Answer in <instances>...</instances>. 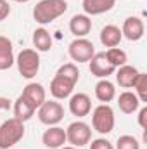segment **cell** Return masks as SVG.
Instances as JSON below:
<instances>
[{"mask_svg":"<svg viewBox=\"0 0 147 149\" xmlns=\"http://www.w3.org/2000/svg\"><path fill=\"white\" fill-rule=\"evenodd\" d=\"M95 97L102 102V104H107L112 99H116V85L109 81L107 78H102L97 81L95 85Z\"/></svg>","mask_w":147,"mask_h":149,"instance_id":"obj_19","label":"cell"},{"mask_svg":"<svg viewBox=\"0 0 147 149\" xmlns=\"http://www.w3.org/2000/svg\"><path fill=\"white\" fill-rule=\"evenodd\" d=\"M9 14H10V5H9V2H7V0H0V21L7 19Z\"/></svg>","mask_w":147,"mask_h":149,"instance_id":"obj_29","label":"cell"},{"mask_svg":"<svg viewBox=\"0 0 147 149\" xmlns=\"http://www.w3.org/2000/svg\"><path fill=\"white\" fill-rule=\"evenodd\" d=\"M12 111H14V118H17L19 121H28V120H31L33 118V114L37 113V109L23 97V95H19L16 101H14V104H12Z\"/></svg>","mask_w":147,"mask_h":149,"instance_id":"obj_20","label":"cell"},{"mask_svg":"<svg viewBox=\"0 0 147 149\" xmlns=\"http://www.w3.org/2000/svg\"><path fill=\"white\" fill-rule=\"evenodd\" d=\"M90 111H92V99L87 94L78 92L69 95V113L73 116L83 118V116H88Z\"/></svg>","mask_w":147,"mask_h":149,"instance_id":"obj_10","label":"cell"},{"mask_svg":"<svg viewBox=\"0 0 147 149\" xmlns=\"http://www.w3.org/2000/svg\"><path fill=\"white\" fill-rule=\"evenodd\" d=\"M116 83L123 88H132L133 87V81L137 78V74L140 73L135 66H130V64H123L119 68H116Z\"/></svg>","mask_w":147,"mask_h":149,"instance_id":"obj_15","label":"cell"},{"mask_svg":"<svg viewBox=\"0 0 147 149\" xmlns=\"http://www.w3.org/2000/svg\"><path fill=\"white\" fill-rule=\"evenodd\" d=\"M35 109H38L45 101H47V92L43 88L42 83H37V81H30L24 88H23V94H21Z\"/></svg>","mask_w":147,"mask_h":149,"instance_id":"obj_11","label":"cell"},{"mask_svg":"<svg viewBox=\"0 0 147 149\" xmlns=\"http://www.w3.org/2000/svg\"><path fill=\"white\" fill-rule=\"evenodd\" d=\"M146 33V24L140 17L137 16H130L123 21V26H121V35L130 40V42H139L140 38L144 37Z\"/></svg>","mask_w":147,"mask_h":149,"instance_id":"obj_9","label":"cell"},{"mask_svg":"<svg viewBox=\"0 0 147 149\" xmlns=\"http://www.w3.org/2000/svg\"><path fill=\"white\" fill-rule=\"evenodd\" d=\"M140 101L139 97L135 95V92H130V90H125L118 95V108L119 111L125 113V114H133L135 111H139L140 108Z\"/></svg>","mask_w":147,"mask_h":149,"instance_id":"obj_16","label":"cell"},{"mask_svg":"<svg viewBox=\"0 0 147 149\" xmlns=\"http://www.w3.org/2000/svg\"><path fill=\"white\" fill-rule=\"evenodd\" d=\"M33 47L37 52H49L52 49V37L45 28H37L33 31Z\"/></svg>","mask_w":147,"mask_h":149,"instance_id":"obj_22","label":"cell"},{"mask_svg":"<svg viewBox=\"0 0 147 149\" xmlns=\"http://www.w3.org/2000/svg\"><path fill=\"white\" fill-rule=\"evenodd\" d=\"M24 137V123L17 118H9L0 125V149L14 148Z\"/></svg>","mask_w":147,"mask_h":149,"instance_id":"obj_2","label":"cell"},{"mask_svg":"<svg viewBox=\"0 0 147 149\" xmlns=\"http://www.w3.org/2000/svg\"><path fill=\"white\" fill-rule=\"evenodd\" d=\"M74 90V83L66 80L64 76L61 74H54L52 81H50V94L55 101H61V99H68Z\"/></svg>","mask_w":147,"mask_h":149,"instance_id":"obj_12","label":"cell"},{"mask_svg":"<svg viewBox=\"0 0 147 149\" xmlns=\"http://www.w3.org/2000/svg\"><path fill=\"white\" fill-rule=\"evenodd\" d=\"M59 149H76V148H73V146H62V148H59Z\"/></svg>","mask_w":147,"mask_h":149,"instance_id":"obj_32","label":"cell"},{"mask_svg":"<svg viewBox=\"0 0 147 149\" xmlns=\"http://www.w3.org/2000/svg\"><path fill=\"white\" fill-rule=\"evenodd\" d=\"M88 70H90V73L94 74V76H97L101 80L114 74V71H116V68L107 61V57H106L104 52H95L92 56V59L88 61Z\"/></svg>","mask_w":147,"mask_h":149,"instance_id":"obj_8","label":"cell"},{"mask_svg":"<svg viewBox=\"0 0 147 149\" xmlns=\"http://www.w3.org/2000/svg\"><path fill=\"white\" fill-rule=\"evenodd\" d=\"M132 88H133V92H135V95L139 97L140 102H147V73L140 71L137 74Z\"/></svg>","mask_w":147,"mask_h":149,"instance_id":"obj_24","label":"cell"},{"mask_svg":"<svg viewBox=\"0 0 147 149\" xmlns=\"http://www.w3.org/2000/svg\"><path fill=\"white\" fill-rule=\"evenodd\" d=\"M55 74L64 76L66 80L73 81L74 85H76V83H78V80H80V71H78V66H76L74 63H66V64H62V66L57 70V73H55Z\"/></svg>","mask_w":147,"mask_h":149,"instance_id":"obj_25","label":"cell"},{"mask_svg":"<svg viewBox=\"0 0 147 149\" xmlns=\"http://www.w3.org/2000/svg\"><path fill=\"white\" fill-rule=\"evenodd\" d=\"M114 149H140V142L133 135H121L118 137Z\"/></svg>","mask_w":147,"mask_h":149,"instance_id":"obj_26","label":"cell"},{"mask_svg":"<svg viewBox=\"0 0 147 149\" xmlns=\"http://www.w3.org/2000/svg\"><path fill=\"white\" fill-rule=\"evenodd\" d=\"M92 141V128L85 121L78 120L68 125L66 128V142H69L73 148H83Z\"/></svg>","mask_w":147,"mask_h":149,"instance_id":"obj_5","label":"cell"},{"mask_svg":"<svg viewBox=\"0 0 147 149\" xmlns=\"http://www.w3.org/2000/svg\"><path fill=\"white\" fill-rule=\"evenodd\" d=\"M42 142H43L45 148H49V149L62 148L66 144V130L61 128V127H57V125L49 127L43 132V135H42Z\"/></svg>","mask_w":147,"mask_h":149,"instance_id":"obj_13","label":"cell"},{"mask_svg":"<svg viewBox=\"0 0 147 149\" xmlns=\"http://www.w3.org/2000/svg\"><path fill=\"white\" fill-rule=\"evenodd\" d=\"M68 54L74 63H88L95 54V49L88 38H74L68 47Z\"/></svg>","mask_w":147,"mask_h":149,"instance_id":"obj_7","label":"cell"},{"mask_svg":"<svg viewBox=\"0 0 147 149\" xmlns=\"http://www.w3.org/2000/svg\"><path fill=\"white\" fill-rule=\"evenodd\" d=\"M101 43L104 45V47H118L119 45V42L123 40V35H121V30L118 28V26H114V24H106L102 30H101Z\"/></svg>","mask_w":147,"mask_h":149,"instance_id":"obj_21","label":"cell"},{"mask_svg":"<svg viewBox=\"0 0 147 149\" xmlns=\"http://www.w3.org/2000/svg\"><path fill=\"white\" fill-rule=\"evenodd\" d=\"M88 144H90V149H114V146L111 144L107 139H104V137L94 139V141H90Z\"/></svg>","mask_w":147,"mask_h":149,"instance_id":"obj_27","label":"cell"},{"mask_svg":"<svg viewBox=\"0 0 147 149\" xmlns=\"http://www.w3.org/2000/svg\"><path fill=\"white\" fill-rule=\"evenodd\" d=\"M12 2H17V3H26V2H30V0H12Z\"/></svg>","mask_w":147,"mask_h":149,"instance_id":"obj_31","label":"cell"},{"mask_svg":"<svg viewBox=\"0 0 147 149\" xmlns=\"http://www.w3.org/2000/svg\"><path fill=\"white\" fill-rule=\"evenodd\" d=\"M3 109H10V101L7 97H0V111Z\"/></svg>","mask_w":147,"mask_h":149,"instance_id":"obj_30","label":"cell"},{"mask_svg":"<svg viewBox=\"0 0 147 149\" xmlns=\"http://www.w3.org/2000/svg\"><path fill=\"white\" fill-rule=\"evenodd\" d=\"M116 0H83L81 7L87 16H99L104 12H109L114 7Z\"/></svg>","mask_w":147,"mask_h":149,"instance_id":"obj_17","label":"cell"},{"mask_svg":"<svg viewBox=\"0 0 147 149\" xmlns=\"http://www.w3.org/2000/svg\"><path fill=\"white\" fill-rule=\"evenodd\" d=\"M104 54H106L107 61H109L114 68H119V66L126 64V61H128L126 52H125L123 49H119V47H111V49H107Z\"/></svg>","mask_w":147,"mask_h":149,"instance_id":"obj_23","label":"cell"},{"mask_svg":"<svg viewBox=\"0 0 147 149\" xmlns=\"http://www.w3.org/2000/svg\"><path fill=\"white\" fill-rule=\"evenodd\" d=\"M16 57H14V47L12 42L7 37L0 35V71L9 70L14 64Z\"/></svg>","mask_w":147,"mask_h":149,"instance_id":"obj_18","label":"cell"},{"mask_svg":"<svg viewBox=\"0 0 147 149\" xmlns=\"http://www.w3.org/2000/svg\"><path fill=\"white\" fill-rule=\"evenodd\" d=\"M69 31L76 38H85L92 31V19L87 14H74L69 19Z\"/></svg>","mask_w":147,"mask_h":149,"instance_id":"obj_14","label":"cell"},{"mask_svg":"<svg viewBox=\"0 0 147 149\" xmlns=\"http://www.w3.org/2000/svg\"><path fill=\"white\" fill-rule=\"evenodd\" d=\"M92 113V127L95 132H99L101 135H107L114 130V111L109 104H99L97 108H94Z\"/></svg>","mask_w":147,"mask_h":149,"instance_id":"obj_4","label":"cell"},{"mask_svg":"<svg viewBox=\"0 0 147 149\" xmlns=\"http://www.w3.org/2000/svg\"><path fill=\"white\" fill-rule=\"evenodd\" d=\"M137 121H139V127L142 130H147V106H142L140 108L139 116H137Z\"/></svg>","mask_w":147,"mask_h":149,"instance_id":"obj_28","label":"cell"},{"mask_svg":"<svg viewBox=\"0 0 147 149\" xmlns=\"http://www.w3.org/2000/svg\"><path fill=\"white\" fill-rule=\"evenodd\" d=\"M16 66H17V71L23 78L26 80H31L35 78L40 71V54H38L35 49H23L17 57H16Z\"/></svg>","mask_w":147,"mask_h":149,"instance_id":"obj_3","label":"cell"},{"mask_svg":"<svg viewBox=\"0 0 147 149\" xmlns=\"http://www.w3.org/2000/svg\"><path fill=\"white\" fill-rule=\"evenodd\" d=\"M66 10H68L66 0H40L33 7V19L38 24L45 26L61 17Z\"/></svg>","mask_w":147,"mask_h":149,"instance_id":"obj_1","label":"cell"},{"mask_svg":"<svg viewBox=\"0 0 147 149\" xmlns=\"http://www.w3.org/2000/svg\"><path fill=\"white\" fill-rule=\"evenodd\" d=\"M37 116L43 125L54 127V125H59L62 121V118H64V108L57 101H45L37 109Z\"/></svg>","mask_w":147,"mask_h":149,"instance_id":"obj_6","label":"cell"}]
</instances>
